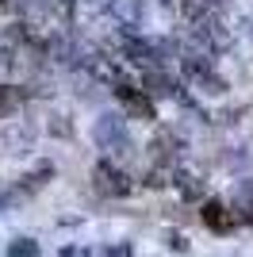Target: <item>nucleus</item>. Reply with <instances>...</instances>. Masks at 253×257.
<instances>
[{"mask_svg": "<svg viewBox=\"0 0 253 257\" xmlns=\"http://www.w3.org/2000/svg\"><path fill=\"white\" fill-rule=\"evenodd\" d=\"M92 181H96V192H104V196H126L131 192V177L119 173L111 161H100V165H96Z\"/></svg>", "mask_w": 253, "mask_h": 257, "instance_id": "nucleus-1", "label": "nucleus"}, {"mask_svg": "<svg viewBox=\"0 0 253 257\" xmlns=\"http://www.w3.org/2000/svg\"><path fill=\"white\" fill-rule=\"evenodd\" d=\"M200 219H203V226H207L211 234H226L234 226V215H230V207L222 204V200H207L203 211H200Z\"/></svg>", "mask_w": 253, "mask_h": 257, "instance_id": "nucleus-2", "label": "nucleus"}, {"mask_svg": "<svg viewBox=\"0 0 253 257\" xmlns=\"http://www.w3.org/2000/svg\"><path fill=\"white\" fill-rule=\"evenodd\" d=\"M8 253H39V246H31V242L23 238V242H16V246H12Z\"/></svg>", "mask_w": 253, "mask_h": 257, "instance_id": "nucleus-3", "label": "nucleus"}]
</instances>
